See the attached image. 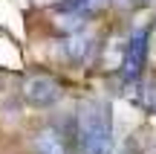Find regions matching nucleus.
<instances>
[{
    "label": "nucleus",
    "instance_id": "obj_1",
    "mask_svg": "<svg viewBox=\"0 0 156 154\" xmlns=\"http://www.w3.org/2000/svg\"><path fill=\"white\" fill-rule=\"evenodd\" d=\"M78 145L84 154H113V108L107 99H87L78 108Z\"/></svg>",
    "mask_w": 156,
    "mask_h": 154
},
{
    "label": "nucleus",
    "instance_id": "obj_2",
    "mask_svg": "<svg viewBox=\"0 0 156 154\" xmlns=\"http://www.w3.org/2000/svg\"><path fill=\"white\" fill-rule=\"evenodd\" d=\"M147 50H151V26H139L124 47V61H122L124 79H139L147 61Z\"/></svg>",
    "mask_w": 156,
    "mask_h": 154
},
{
    "label": "nucleus",
    "instance_id": "obj_3",
    "mask_svg": "<svg viewBox=\"0 0 156 154\" xmlns=\"http://www.w3.org/2000/svg\"><path fill=\"white\" fill-rule=\"evenodd\" d=\"M23 96H26L29 105L35 108H49L61 99V85H58L52 76L46 73H38V76H29L23 81Z\"/></svg>",
    "mask_w": 156,
    "mask_h": 154
},
{
    "label": "nucleus",
    "instance_id": "obj_4",
    "mask_svg": "<svg viewBox=\"0 0 156 154\" xmlns=\"http://www.w3.org/2000/svg\"><path fill=\"white\" fill-rule=\"evenodd\" d=\"M104 3L107 0H58L55 12H61V15H67V17H84V15L98 12Z\"/></svg>",
    "mask_w": 156,
    "mask_h": 154
},
{
    "label": "nucleus",
    "instance_id": "obj_5",
    "mask_svg": "<svg viewBox=\"0 0 156 154\" xmlns=\"http://www.w3.org/2000/svg\"><path fill=\"white\" fill-rule=\"evenodd\" d=\"M35 151H38V154H67L61 137H58L52 128H44V131L35 137Z\"/></svg>",
    "mask_w": 156,
    "mask_h": 154
},
{
    "label": "nucleus",
    "instance_id": "obj_6",
    "mask_svg": "<svg viewBox=\"0 0 156 154\" xmlns=\"http://www.w3.org/2000/svg\"><path fill=\"white\" fill-rule=\"evenodd\" d=\"M93 47H95V41L93 38H73V41H67V55L73 58L75 64H84L90 58V52H93Z\"/></svg>",
    "mask_w": 156,
    "mask_h": 154
},
{
    "label": "nucleus",
    "instance_id": "obj_7",
    "mask_svg": "<svg viewBox=\"0 0 156 154\" xmlns=\"http://www.w3.org/2000/svg\"><path fill=\"white\" fill-rule=\"evenodd\" d=\"M145 105L151 111H156V87H145Z\"/></svg>",
    "mask_w": 156,
    "mask_h": 154
},
{
    "label": "nucleus",
    "instance_id": "obj_8",
    "mask_svg": "<svg viewBox=\"0 0 156 154\" xmlns=\"http://www.w3.org/2000/svg\"><path fill=\"white\" fill-rule=\"evenodd\" d=\"M122 6H142V3H147V0H119Z\"/></svg>",
    "mask_w": 156,
    "mask_h": 154
}]
</instances>
